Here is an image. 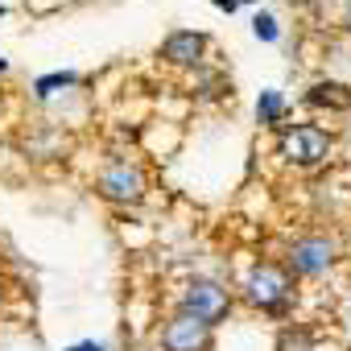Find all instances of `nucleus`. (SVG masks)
Instances as JSON below:
<instances>
[{
    "label": "nucleus",
    "instance_id": "2eb2a0df",
    "mask_svg": "<svg viewBox=\"0 0 351 351\" xmlns=\"http://www.w3.org/2000/svg\"><path fill=\"white\" fill-rule=\"evenodd\" d=\"M0 17H5V5H0Z\"/></svg>",
    "mask_w": 351,
    "mask_h": 351
},
{
    "label": "nucleus",
    "instance_id": "20e7f679",
    "mask_svg": "<svg viewBox=\"0 0 351 351\" xmlns=\"http://www.w3.org/2000/svg\"><path fill=\"white\" fill-rule=\"evenodd\" d=\"M285 261H289V269H293L298 277H322V273L339 261V240H335L330 232H306V236H298V240L289 244Z\"/></svg>",
    "mask_w": 351,
    "mask_h": 351
},
{
    "label": "nucleus",
    "instance_id": "f257e3e1",
    "mask_svg": "<svg viewBox=\"0 0 351 351\" xmlns=\"http://www.w3.org/2000/svg\"><path fill=\"white\" fill-rule=\"evenodd\" d=\"M335 141L322 124H285L277 132V153L289 161V165H302V169H314L330 157Z\"/></svg>",
    "mask_w": 351,
    "mask_h": 351
},
{
    "label": "nucleus",
    "instance_id": "4468645a",
    "mask_svg": "<svg viewBox=\"0 0 351 351\" xmlns=\"http://www.w3.org/2000/svg\"><path fill=\"white\" fill-rule=\"evenodd\" d=\"M5 71H9V62H5V54H0V75H5Z\"/></svg>",
    "mask_w": 351,
    "mask_h": 351
},
{
    "label": "nucleus",
    "instance_id": "6e6552de",
    "mask_svg": "<svg viewBox=\"0 0 351 351\" xmlns=\"http://www.w3.org/2000/svg\"><path fill=\"white\" fill-rule=\"evenodd\" d=\"M347 99H351V91H347L343 83H330V79H326V83H314V87L306 91V104H314V108H330V112L343 108Z\"/></svg>",
    "mask_w": 351,
    "mask_h": 351
},
{
    "label": "nucleus",
    "instance_id": "9d476101",
    "mask_svg": "<svg viewBox=\"0 0 351 351\" xmlns=\"http://www.w3.org/2000/svg\"><path fill=\"white\" fill-rule=\"evenodd\" d=\"M75 83H79V75H75V71H62V75H46V79H38L34 91L46 99V95H54V87H75Z\"/></svg>",
    "mask_w": 351,
    "mask_h": 351
},
{
    "label": "nucleus",
    "instance_id": "39448f33",
    "mask_svg": "<svg viewBox=\"0 0 351 351\" xmlns=\"http://www.w3.org/2000/svg\"><path fill=\"white\" fill-rule=\"evenodd\" d=\"M178 310H186V314L203 318L207 326H215V322H223L232 314V293L219 281H211V277H195V281H186Z\"/></svg>",
    "mask_w": 351,
    "mask_h": 351
},
{
    "label": "nucleus",
    "instance_id": "1a4fd4ad",
    "mask_svg": "<svg viewBox=\"0 0 351 351\" xmlns=\"http://www.w3.org/2000/svg\"><path fill=\"white\" fill-rule=\"evenodd\" d=\"M281 116H285V95L281 91H261V99H256V120L261 124H269V128H281Z\"/></svg>",
    "mask_w": 351,
    "mask_h": 351
},
{
    "label": "nucleus",
    "instance_id": "f8f14e48",
    "mask_svg": "<svg viewBox=\"0 0 351 351\" xmlns=\"http://www.w3.org/2000/svg\"><path fill=\"white\" fill-rule=\"evenodd\" d=\"M66 351H104V343H95V339H83V343H71Z\"/></svg>",
    "mask_w": 351,
    "mask_h": 351
},
{
    "label": "nucleus",
    "instance_id": "7ed1b4c3",
    "mask_svg": "<svg viewBox=\"0 0 351 351\" xmlns=\"http://www.w3.org/2000/svg\"><path fill=\"white\" fill-rule=\"evenodd\" d=\"M95 191H99V199H108V203L132 207V203L145 199V169H141L136 161H128V157H116V161H108V165L99 169Z\"/></svg>",
    "mask_w": 351,
    "mask_h": 351
},
{
    "label": "nucleus",
    "instance_id": "0eeeda50",
    "mask_svg": "<svg viewBox=\"0 0 351 351\" xmlns=\"http://www.w3.org/2000/svg\"><path fill=\"white\" fill-rule=\"evenodd\" d=\"M203 54H207V38L195 34V29H178V34H169L161 42V58L169 66H199Z\"/></svg>",
    "mask_w": 351,
    "mask_h": 351
},
{
    "label": "nucleus",
    "instance_id": "f03ea898",
    "mask_svg": "<svg viewBox=\"0 0 351 351\" xmlns=\"http://www.w3.org/2000/svg\"><path fill=\"white\" fill-rule=\"evenodd\" d=\"M293 293V281H289V269L281 265H256L244 281V302L252 310H265V314H277Z\"/></svg>",
    "mask_w": 351,
    "mask_h": 351
},
{
    "label": "nucleus",
    "instance_id": "9b49d317",
    "mask_svg": "<svg viewBox=\"0 0 351 351\" xmlns=\"http://www.w3.org/2000/svg\"><path fill=\"white\" fill-rule=\"evenodd\" d=\"M252 34H256L261 42H277V38H281V25H277V17H273V13H256Z\"/></svg>",
    "mask_w": 351,
    "mask_h": 351
},
{
    "label": "nucleus",
    "instance_id": "423d86ee",
    "mask_svg": "<svg viewBox=\"0 0 351 351\" xmlns=\"http://www.w3.org/2000/svg\"><path fill=\"white\" fill-rule=\"evenodd\" d=\"M211 335L215 326H207L203 318L173 310L169 322L161 326V351H211Z\"/></svg>",
    "mask_w": 351,
    "mask_h": 351
},
{
    "label": "nucleus",
    "instance_id": "ddd939ff",
    "mask_svg": "<svg viewBox=\"0 0 351 351\" xmlns=\"http://www.w3.org/2000/svg\"><path fill=\"white\" fill-rule=\"evenodd\" d=\"M211 5H215V9H219V13H236V9H240V5H244V0H211Z\"/></svg>",
    "mask_w": 351,
    "mask_h": 351
}]
</instances>
